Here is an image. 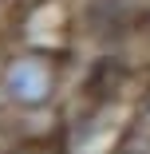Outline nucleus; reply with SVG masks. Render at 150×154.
Returning a JSON list of instances; mask_svg holds the SVG:
<instances>
[{"label": "nucleus", "mask_w": 150, "mask_h": 154, "mask_svg": "<svg viewBox=\"0 0 150 154\" xmlns=\"http://www.w3.org/2000/svg\"><path fill=\"white\" fill-rule=\"evenodd\" d=\"M71 55L32 44H4L0 51V91L12 115H51L71 83Z\"/></svg>", "instance_id": "1"}, {"label": "nucleus", "mask_w": 150, "mask_h": 154, "mask_svg": "<svg viewBox=\"0 0 150 154\" xmlns=\"http://www.w3.org/2000/svg\"><path fill=\"white\" fill-rule=\"evenodd\" d=\"M75 24H79V8L71 0H20L8 40L32 44V48H51V51H71Z\"/></svg>", "instance_id": "2"}, {"label": "nucleus", "mask_w": 150, "mask_h": 154, "mask_svg": "<svg viewBox=\"0 0 150 154\" xmlns=\"http://www.w3.org/2000/svg\"><path fill=\"white\" fill-rule=\"evenodd\" d=\"M130 83V63L123 55H99L91 67H87V83H83V95L87 103H95V107H115L118 99H123V91Z\"/></svg>", "instance_id": "3"}, {"label": "nucleus", "mask_w": 150, "mask_h": 154, "mask_svg": "<svg viewBox=\"0 0 150 154\" xmlns=\"http://www.w3.org/2000/svg\"><path fill=\"white\" fill-rule=\"evenodd\" d=\"M134 16H138V0H91L87 8H79V24H87L103 40L123 36Z\"/></svg>", "instance_id": "4"}, {"label": "nucleus", "mask_w": 150, "mask_h": 154, "mask_svg": "<svg viewBox=\"0 0 150 154\" xmlns=\"http://www.w3.org/2000/svg\"><path fill=\"white\" fill-rule=\"evenodd\" d=\"M115 154H150V131L130 119L123 127V134H118V142H115Z\"/></svg>", "instance_id": "5"}, {"label": "nucleus", "mask_w": 150, "mask_h": 154, "mask_svg": "<svg viewBox=\"0 0 150 154\" xmlns=\"http://www.w3.org/2000/svg\"><path fill=\"white\" fill-rule=\"evenodd\" d=\"M130 119L138 122V127H146L150 131V79L142 83V91H138V99H134V111H130Z\"/></svg>", "instance_id": "6"}, {"label": "nucleus", "mask_w": 150, "mask_h": 154, "mask_svg": "<svg viewBox=\"0 0 150 154\" xmlns=\"http://www.w3.org/2000/svg\"><path fill=\"white\" fill-rule=\"evenodd\" d=\"M12 20H16V0H0V40L12 36Z\"/></svg>", "instance_id": "7"}, {"label": "nucleus", "mask_w": 150, "mask_h": 154, "mask_svg": "<svg viewBox=\"0 0 150 154\" xmlns=\"http://www.w3.org/2000/svg\"><path fill=\"white\" fill-rule=\"evenodd\" d=\"M0 154H32V150H28V142H8L0 146Z\"/></svg>", "instance_id": "8"}]
</instances>
